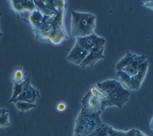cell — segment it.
Listing matches in <instances>:
<instances>
[{
    "instance_id": "cell-9",
    "label": "cell",
    "mask_w": 153,
    "mask_h": 136,
    "mask_svg": "<svg viewBox=\"0 0 153 136\" xmlns=\"http://www.w3.org/2000/svg\"><path fill=\"white\" fill-rule=\"evenodd\" d=\"M146 60L147 59L145 55H137L134 60L131 64L122 69L120 72H122L130 77H133L137 73L139 66Z\"/></svg>"
},
{
    "instance_id": "cell-25",
    "label": "cell",
    "mask_w": 153,
    "mask_h": 136,
    "mask_svg": "<svg viewBox=\"0 0 153 136\" xmlns=\"http://www.w3.org/2000/svg\"><path fill=\"white\" fill-rule=\"evenodd\" d=\"M1 14H1V13H0V17H1ZM3 36H4V34H3V33H2V32L0 31V38L2 37Z\"/></svg>"
},
{
    "instance_id": "cell-18",
    "label": "cell",
    "mask_w": 153,
    "mask_h": 136,
    "mask_svg": "<svg viewBox=\"0 0 153 136\" xmlns=\"http://www.w3.org/2000/svg\"><path fill=\"white\" fill-rule=\"evenodd\" d=\"M24 82V81H23ZM23 82L19 84H14L13 87V92L11 98L9 100V103H13V101L19 95L23 88Z\"/></svg>"
},
{
    "instance_id": "cell-10",
    "label": "cell",
    "mask_w": 153,
    "mask_h": 136,
    "mask_svg": "<svg viewBox=\"0 0 153 136\" xmlns=\"http://www.w3.org/2000/svg\"><path fill=\"white\" fill-rule=\"evenodd\" d=\"M103 51L104 48L89 52L79 66L82 68L87 66H93L99 60L105 58V56L103 55Z\"/></svg>"
},
{
    "instance_id": "cell-20",
    "label": "cell",
    "mask_w": 153,
    "mask_h": 136,
    "mask_svg": "<svg viewBox=\"0 0 153 136\" xmlns=\"http://www.w3.org/2000/svg\"><path fill=\"white\" fill-rule=\"evenodd\" d=\"M66 109V104L65 103H63V102H60L57 105V107H56V109L57 111L59 112H63L64 110H65Z\"/></svg>"
},
{
    "instance_id": "cell-26",
    "label": "cell",
    "mask_w": 153,
    "mask_h": 136,
    "mask_svg": "<svg viewBox=\"0 0 153 136\" xmlns=\"http://www.w3.org/2000/svg\"><path fill=\"white\" fill-rule=\"evenodd\" d=\"M4 108H0V114L2 113V112L3 110H4Z\"/></svg>"
},
{
    "instance_id": "cell-21",
    "label": "cell",
    "mask_w": 153,
    "mask_h": 136,
    "mask_svg": "<svg viewBox=\"0 0 153 136\" xmlns=\"http://www.w3.org/2000/svg\"><path fill=\"white\" fill-rule=\"evenodd\" d=\"M141 4L145 7H149L151 9L153 10V1H148V2H142Z\"/></svg>"
},
{
    "instance_id": "cell-19",
    "label": "cell",
    "mask_w": 153,
    "mask_h": 136,
    "mask_svg": "<svg viewBox=\"0 0 153 136\" xmlns=\"http://www.w3.org/2000/svg\"><path fill=\"white\" fill-rule=\"evenodd\" d=\"M127 131L116 130L109 126L107 136H126Z\"/></svg>"
},
{
    "instance_id": "cell-11",
    "label": "cell",
    "mask_w": 153,
    "mask_h": 136,
    "mask_svg": "<svg viewBox=\"0 0 153 136\" xmlns=\"http://www.w3.org/2000/svg\"><path fill=\"white\" fill-rule=\"evenodd\" d=\"M120 83L119 81L115 79H109L102 82H99L96 85L100 91L108 95L115 89Z\"/></svg>"
},
{
    "instance_id": "cell-12",
    "label": "cell",
    "mask_w": 153,
    "mask_h": 136,
    "mask_svg": "<svg viewBox=\"0 0 153 136\" xmlns=\"http://www.w3.org/2000/svg\"><path fill=\"white\" fill-rule=\"evenodd\" d=\"M137 55L135 54H132L129 51L127 52L125 56L122 58L115 65V69L116 70L120 71L124 67L127 66L130 64H131L136 58Z\"/></svg>"
},
{
    "instance_id": "cell-4",
    "label": "cell",
    "mask_w": 153,
    "mask_h": 136,
    "mask_svg": "<svg viewBox=\"0 0 153 136\" xmlns=\"http://www.w3.org/2000/svg\"><path fill=\"white\" fill-rule=\"evenodd\" d=\"M148 67V61L146 60L139 66L137 73L133 77H130L120 71L117 72V76L120 82L126 85L130 89L138 90L146 76Z\"/></svg>"
},
{
    "instance_id": "cell-13",
    "label": "cell",
    "mask_w": 153,
    "mask_h": 136,
    "mask_svg": "<svg viewBox=\"0 0 153 136\" xmlns=\"http://www.w3.org/2000/svg\"><path fill=\"white\" fill-rule=\"evenodd\" d=\"M25 75L26 73L23 71L22 66L16 67L11 75V81L14 85L22 83L25 81L24 76Z\"/></svg>"
},
{
    "instance_id": "cell-1",
    "label": "cell",
    "mask_w": 153,
    "mask_h": 136,
    "mask_svg": "<svg viewBox=\"0 0 153 136\" xmlns=\"http://www.w3.org/2000/svg\"><path fill=\"white\" fill-rule=\"evenodd\" d=\"M96 16L88 13L71 12V34L75 38L86 36L93 33Z\"/></svg>"
},
{
    "instance_id": "cell-23",
    "label": "cell",
    "mask_w": 153,
    "mask_h": 136,
    "mask_svg": "<svg viewBox=\"0 0 153 136\" xmlns=\"http://www.w3.org/2000/svg\"><path fill=\"white\" fill-rule=\"evenodd\" d=\"M135 136H147V135H146L145 134H143L140 130L136 129V130H135Z\"/></svg>"
},
{
    "instance_id": "cell-2",
    "label": "cell",
    "mask_w": 153,
    "mask_h": 136,
    "mask_svg": "<svg viewBox=\"0 0 153 136\" xmlns=\"http://www.w3.org/2000/svg\"><path fill=\"white\" fill-rule=\"evenodd\" d=\"M102 123L100 114H88L81 110L75 119L73 136H89Z\"/></svg>"
},
{
    "instance_id": "cell-15",
    "label": "cell",
    "mask_w": 153,
    "mask_h": 136,
    "mask_svg": "<svg viewBox=\"0 0 153 136\" xmlns=\"http://www.w3.org/2000/svg\"><path fill=\"white\" fill-rule=\"evenodd\" d=\"M14 104L17 109L20 111L21 113L36 107L35 104L29 103L25 101H17L14 103Z\"/></svg>"
},
{
    "instance_id": "cell-3",
    "label": "cell",
    "mask_w": 153,
    "mask_h": 136,
    "mask_svg": "<svg viewBox=\"0 0 153 136\" xmlns=\"http://www.w3.org/2000/svg\"><path fill=\"white\" fill-rule=\"evenodd\" d=\"M130 95V92L120 83L115 89L107 95L106 100L101 101L102 111L103 112L106 107L112 106L121 109L123 105L128 100Z\"/></svg>"
},
{
    "instance_id": "cell-14",
    "label": "cell",
    "mask_w": 153,
    "mask_h": 136,
    "mask_svg": "<svg viewBox=\"0 0 153 136\" xmlns=\"http://www.w3.org/2000/svg\"><path fill=\"white\" fill-rule=\"evenodd\" d=\"M88 91L91 93V94L96 97L97 99L100 100V101H104L107 98V95L105 93H103L102 91H100L98 87L96 86V85H92Z\"/></svg>"
},
{
    "instance_id": "cell-8",
    "label": "cell",
    "mask_w": 153,
    "mask_h": 136,
    "mask_svg": "<svg viewBox=\"0 0 153 136\" xmlns=\"http://www.w3.org/2000/svg\"><path fill=\"white\" fill-rule=\"evenodd\" d=\"M88 51L83 48L78 44L75 43L72 49L69 52L67 60L74 64L79 65L88 54Z\"/></svg>"
},
{
    "instance_id": "cell-7",
    "label": "cell",
    "mask_w": 153,
    "mask_h": 136,
    "mask_svg": "<svg viewBox=\"0 0 153 136\" xmlns=\"http://www.w3.org/2000/svg\"><path fill=\"white\" fill-rule=\"evenodd\" d=\"M39 92L31 85L29 79L27 78L23 82V88L22 91L13 103L25 101L35 104V103L39 99Z\"/></svg>"
},
{
    "instance_id": "cell-17",
    "label": "cell",
    "mask_w": 153,
    "mask_h": 136,
    "mask_svg": "<svg viewBox=\"0 0 153 136\" xmlns=\"http://www.w3.org/2000/svg\"><path fill=\"white\" fill-rule=\"evenodd\" d=\"M109 126V125L103 122L102 124L89 136H107Z\"/></svg>"
},
{
    "instance_id": "cell-5",
    "label": "cell",
    "mask_w": 153,
    "mask_h": 136,
    "mask_svg": "<svg viewBox=\"0 0 153 136\" xmlns=\"http://www.w3.org/2000/svg\"><path fill=\"white\" fill-rule=\"evenodd\" d=\"M75 38L76 43L78 44L88 52L104 48L106 42L103 38L98 36L94 32L86 36Z\"/></svg>"
},
{
    "instance_id": "cell-22",
    "label": "cell",
    "mask_w": 153,
    "mask_h": 136,
    "mask_svg": "<svg viewBox=\"0 0 153 136\" xmlns=\"http://www.w3.org/2000/svg\"><path fill=\"white\" fill-rule=\"evenodd\" d=\"M135 130L136 129L133 128L129 131H127L126 136H135Z\"/></svg>"
},
{
    "instance_id": "cell-6",
    "label": "cell",
    "mask_w": 153,
    "mask_h": 136,
    "mask_svg": "<svg viewBox=\"0 0 153 136\" xmlns=\"http://www.w3.org/2000/svg\"><path fill=\"white\" fill-rule=\"evenodd\" d=\"M81 110L91 115H100L103 112L101 101L93 96L89 91L85 94L81 100Z\"/></svg>"
},
{
    "instance_id": "cell-16",
    "label": "cell",
    "mask_w": 153,
    "mask_h": 136,
    "mask_svg": "<svg viewBox=\"0 0 153 136\" xmlns=\"http://www.w3.org/2000/svg\"><path fill=\"white\" fill-rule=\"evenodd\" d=\"M10 125L9 120V111L4 109L2 113L0 114V128H5Z\"/></svg>"
},
{
    "instance_id": "cell-24",
    "label": "cell",
    "mask_w": 153,
    "mask_h": 136,
    "mask_svg": "<svg viewBox=\"0 0 153 136\" xmlns=\"http://www.w3.org/2000/svg\"><path fill=\"white\" fill-rule=\"evenodd\" d=\"M150 127L152 129H153V118L151 120V124H150Z\"/></svg>"
}]
</instances>
